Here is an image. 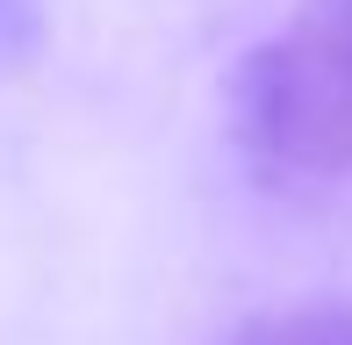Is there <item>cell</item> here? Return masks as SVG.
<instances>
[{
	"label": "cell",
	"instance_id": "cell-1",
	"mask_svg": "<svg viewBox=\"0 0 352 345\" xmlns=\"http://www.w3.org/2000/svg\"><path fill=\"white\" fill-rule=\"evenodd\" d=\"M237 144L274 180H352V0H302L245 58Z\"/></svg>",
	"mask_w": 352,
	"mask_h": 345
},
{
	"label": "cell",
	"instance_id": "cell-3",
	"mask_svg": "<svg viewBox=\"0 0 352 345\" xmlns=\"http://www.w3.org/2000/svg\"><path fill=\"white\" fill-rule=\"evenodd\" d=\"M36 51H43V8L36 0H0V80L36 65Z\"/></svg>",
	"mask_w": 352,
	"mask_h": 345
},
{
	"label": "cell",
	"instance_id": "cell-2",
	"mask_svg": "<svg viewBox=\"0 0 352 345\" xmlns=\"http://www.w3.org/2000/svg\"><path fill=\"white\" fill-rule=\"evenodd\" d=\"M230 345H352V302H316V309H287V317L252 324Z\"/></svg>",
	"mask_w": 352,
	"mask_h": 345
}]
</instances>
